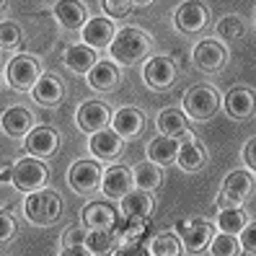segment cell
<instances>
[{"mask_svg": "<svg viewBox=\"0 0 256 256\" xmlns=\"http://www.w3.org/2000/svg\"><path fill=\"white\" fill-rule=\"evenodd\" d=\"M150 47H153V39L150 34L140 32V28H122V32H116L114 39L109 42V54L114 62H122V65H132L142 60Z\"/></svg>", "mask_w": 256, "mask_h": 256, "instance_id": "1", "label": "cell"}, {"mask_svg": "<svg viewBox=\"0 0 256 256\" xmlns=\"http://www.w3.org/2000/svg\"><path fill=\"white\" fill-rule=\"evenodd\" d=\"M24 212L34 225H52L62 212V200L50 189H34L24 202Z\"/></svg>", "mask_w": 256, "mask_h": 256, "instance_id": "2", "label": "cell"}, {"mask_svg": "<svg viewBox=\"0 0 256 256\" xmlns=\"http://www.w3.org/2000/svg\"><path fill=\"white\" fill-rule=\"evenodd\" d=\"M10 182L18 192H34L42 189L47 182V166L42 158L28 156V158H18L10 166Z\"/></svg>", "mask_w": 256, "mask_h": 256, "instance_id": "3", "label": "cell"}, {"mask_svg": "<svg viewBox=\"0 0 256 256\" xmlns=\"http://www.w3.org/2000/svg\"><path fill=\"white\" fill-rule=\"evenodd\" d=\"M220 106V96L210 86H194L184 94V112L192 119H210Z\"/></svg>", "mask_w": 256, "mask_h": 256, "instance_id": "4", "label": "cell"}, {"mask_svg": "<svg viewBox=\"0 0 256 256\" xmlns=\"http://www.w3.org/2000/svg\"><path fill=\"white\" fill-rule=\"evenodd\" d=\"M6 78L10 83V88L16 91H32L34 83L42 78V70H39V62L28 54H18L8 62V70H6Z\"/></svg>", "mask_w": 256, "mask_h": 256, "instance_id": "5", "label": "cell"}, {"mask_svg": "<svg viewBox=\"0 0 256 256\" xmlns=\"http://www.w3.org/2000/svg\"><path fill=\"white\" fill-rule=\"evenodd\" d=\"M174 78H176V65L171 57L166 54H156L145 60V68H142V80L156 88V91H166V88L174 86Z\"/></svg>", "mask_w": 256, "mask_h": 256, "instance_id": "6", "label": "cell"}, {"mask_svg": "<svg viewBox=\"0 0 256 256\" xmlns=\"http://www.w3.org/2000/svg\"><path fill=\"white\" fill-rule=\"evenodd\" d=\"M176 230H178V240H182V246L189 248V251H202L210 244V238L215 236L210 220H202V218L178 220L176 222Z\"/></svg>", "mask_w": 256, "mask_h": 256, "instance_id": "7", "label": "cell"}, {"mask_svg": "<svg viewBox=\"0 0 256 256\" xmlns=\"http://www.w3.org/2000/svg\"><path fill=\"white\" fill-rule=\"evenodd\" d=\"M192 60H194V65H197L200 70L218 72V70L225 68V62H228V50H225L220 42H215V39H204V42H200L197 47H194Z\"/></svg>", "mask_w": 256, "mask_h": 256, "instance_id": "8", "label": "cell"}, {"mask_svg": "<svg viewBox=\"0 0 256 256\" xmlns=\"http://www.w3.org/2000/svg\"><path fill=\"white\" fill-rule=\"evenodd\" d=\"M207 18H210V10L200 3V0H184V3L176 8V16H174L176 28H178V32H184V34L202 32Z\"/></svg>", "mask_w": 256, "mask_h": 256, "instance_id": "9", "label": "cell"}, {"mask_svg": "<svg viewBox=\"0 0 256 256\" xmlns=\"http://www.w3.org/2000/svg\"><path fill=\"white\" fill-rule=\"evenodd\" d=\"M101 166L96 160H75L70 166V174H68V182L70 186L78 192V194H88L98 189V182H101Z\"/></svg>", "mask_w": 256, "mask_h": 256, "instance_id": "10", "label": "cell"}, {"mask_svg": "<svg viewBox=\"0 0 256 256\" xmlns=\"http://www.w3.org/2000/svg\"><path fill=\"white\" fill-rule=\"evenodd\" d=\"M132 171L127 166H112L101 174V182H98V189L106 194L109 200H122L124 194L132 189Z\"/></svg>", "mask_w": 256, "mask_h": 256, "instance_id": "11", "label": "cell"}, {"mask_svg": "<svg viewBox=\"0 0 256 256\" xmlns=\"http://www.w3.org/2000/svg\"><path fill=\"white\" fill-rule=\"evenodd\" d=\"M75 122H78V127L83 132H98L112 122V112L101 101H86V104H80L78 114H75Z\"/></svg>", "mask_w": 256, "mask_h": 256, "instance_id": "12", "label": "cell"}, {"mask_svg": "<svg viewBox=\"0 0 256 256\" xmlns=\"http://www.w3.org/2000/svg\"><path fill=\"white\" fill-rule=\"evenodd\" d=\"M88 148H91L94 158H98V160H114L119 153H122L124 140L119 138L114 130L104 127L98 132H91V142H88Z\"/></svg>", "mask_w": 256, "mask_h": 256, "instance_id": "13", "label": "cell"}, {"mask_svg": "<svg viewBox=\"0 0 256 256\" xmlns=\"http://www.w3.org/2000/svg\"><path fill=\"white\" fill-rule=\"evenodd\" d=\"M145 127V114L140 109H132V106H124L119 109L114 116H112V130L119 134L122 140H132L138 138Z\"/></svg>", "mask_w": 256, "mask_h": 256, "instance_id": "14", "label": "cell"}, {"mask_svg": "<svg viewBox=\"0 0 256 256\" xmlns=\"http://www.w3.org/2000/svg\"><path fill=\"white\" fill-rule=\"evenodd\" d=\"M32 124H34V116L28 109H21V106H10L0 114V127L8 138H26L32 132Z\"/></svg>", "mask_w": 256, "mask_h": 256, "instance_id": "15", "label": "cell"}, {"mask_svg": "<svg viewBox=\"0 0 256 256\" xmlns=\"http://www.w3.org/2000/svg\"><path fill=\"white\" fill-rule=\"evenodd\" d=\"M54 18L62 24L68 32H78L88 21V10L80 0H60L54 6Z\"/></svg>", "mask_w": 256, "mask_h": 256, "instance_id": "16", "label": "cell"}, {"mask_svg": "<svg viewBox=\"0 0 256 256\" xmlns=\"http://www.w3.org/2000/svg\"><path fill=\"white\" fill-rule=\"evenodd\" d=\"M83 42L88 44V47H109V42L114 39V24L109 21V18H104V16H98V18H88L86 24H83Z\"/></svg>", "mask_w": 256, "mask_h": 256, "instance_id": "17", "label": "cell"}, {"mask_svg": "<svg viewBox=\"0 0 256 256\" xmlns=\"http://www.w3.org/2000/svg\"><path fill=\"white\" fill-rule=\"evenodd\" d=\"M150 228V218H122V220H114L112 225V233H114V240L119 244H132V240H140Z\"/></svg>", "mask_w": 256, "mask_h": 256, "instance_id": "18", "label": "cell"}, {"mask_svg": "<svg viewBox=\"0 0 256 256\" xmlns=\"http://www.w3.org/2000/svg\"><path fill=\"white\" fill-rule=\"evenodd\" d=\"M60 140H57V132L50 127H36L26 134V150L36 158H47L57 150Z\"/></svg>", "mask_w": 256, "mask_h": 256, "instance_id": "19", "label": "cell"}, {"mask_svg": "<svg viewBox=\"0 0 256 256\" xmlns=\"http://www.w3.org/2000/svg\"><path fill=\"white\" fill-rule=\"evenodd\" d=\"M32 96H34L36 104H42V106H54V104L62 101L65 86H62V80H57L54 75H42L32 88Z\"/></svg>", "mask_w": 256, "mask_h": 256, "instance_id": "20", "label": "cell"}, {"mask_svg": "<svg viewBox=\"0 0 256 256\" xmlns=\"http://www.w3.org/2000/svg\"><path fill=\"white\" fill-rule=\"evenodd\" d=\"M153 197H150V192L145 189H130L124 197H122V212L127 218H150L153 215Z\"/></svg>", "mask_w": 256, "mask_h": 256, "instance_id": "21", "label": "cell"}, {"mask_svg": "<svg viewBox=\"0 0 256 256\" xmlns=\"http://www.w3.org/2000/svg\"><path fill=\"white\" fill-rule=\"evenodd\" d=\"M62 62L68 65V70L78 72V75H86L96 62V52H94V47H88V44H72V47L65 50Z\"/></svg>", "mask_w": 256, "mask_h": 256, "instance_id": "22", "label": "cell"}, {"mask_svg": "<svg viewBox=\"0 0 256 256\" xmlns=\"http://www.w3.org/2000/svg\"><path fill=\"white\" fill-rule=\"evenodd\" d=\"M88 78V86L94 88V91H112V88L119 83V70L114 62H94V68L86 72Z\"/></svg>", "mask_w": 256, "mask_h": 256, "instance_id": "23", "label": "cell"}, {"mask_svg": "<svg viewBox=\"0 0 256 256\" xmlns=\"http://www.w3.org/2000/svg\"><path fill=\"white\" fill-rule=\"evenodd\" d=\"M225 112L236 119H246L254 114V91L251 88H233V91L225 96L222 101Z\"/></svg>", "mask_w": 256, "mask_h": 256, "instance_id": "24", "label": "cell"}, {"mask_svg": "<svg viewBox=\"0 0 256 256\" xmlns=\"http://www.w3.org/2000/svg\"><path fill=\"white\" fill-rule=\"evenodd\" d=\"M176 153H178V140L168 138V134H158L148 145V158L156 166H168L171 160H176Z\"/></svg>", "mask_w": 256, "mask_h": 256, "instance_id": "25", "label": "cell"}, {"mask_svg": "<svg viewBox=\"0 0 256 256\" xmlns=\"http://www.w3.org/2000/svg\"><path fill=\"white\" fill-rule=\"evenodd\" d=\"M163 182V174H160V166H156L153 160H145V163H138L132 171V184L138 189H145V192H156Z\"/></svg>", "mask_w": 256, "mask_h": 256, "instance_id": "26", "label": "cell"}, {"mask_svg": "<svg viewBox=\"0 0 256 256\" xmlns=\"http://www.w3.org/2000/svg\"><path fill=\"white\" fill-rule=\"evenodd\" d=\"M83 246L88 254H114L116 248V240H114V233L112 228H91V230H86V240H83Z\"/></svg>", "mask_w": 256, "mask_h": 256, "instance_id": "27", "label": "cell"}, {"mask_svg": "<svg viewBox=\"0 0 256 256\" xmlns=\"http://www.w3.org/2000/svg\"><path fill=\"white\" fill-rule=\"evenodd\" d=\"M114 220H116V215L106 202H91L83 207V225L86 228H112Z\"/></svg>", "mask_w": 256, "mask_h": 256, "instance_id": "28", "label": "cell"}, {"mask_svg": "<svg viewBox=\"0 0 256 256\" xmlns=\"http://www.w3.org/2000/svg\"><path fill=\"white\" fill-rule=\"evenodd\" d=\"M176 160L184 171H200L202 163H204V148L202 142L194 138V140H186V142H178V153H176Z\"/></svg>", "mask_w": 256, "mask_h": 256, "instance_id": "29", "label": "cell"}, {"mask_svg": "<svg viewBox=\"0 0 256 256\" xmlns=\"http://www.w3.org/2000/svg\"><path fill=\"white\" fill-rule=\"evenodd\" d=\"M222 189L236 194V197H240V200H248L254 194V174L251 171H233V174L225 176Z\"/></svg>", "mask_w": 256, "mask_h": 256, "instance_id": "30", "label": "cell"}, {"mask_svg": "<svg viewBox=\"0 0 256 256\" xmlns=\"http://www.w3.org/2000/svg\"><path fill=\"white\" fill-rule=\"evenodd\" d=\"M186 130V116L182 109H166L158 114V132L168 134V138H178Z\"/></svg>", "mask_w": 256, "mask_h": 256, "instance_id": "31", "label": "cell"}, {"mask_svg": "<svg viewBox=\"0 0 256 256\" xmlns=\"http://www.w3.org/2000/svg\"><path fill=\"white\" fill-rule=\"evenodd\" d=\"M182 240H178V236H174V233H160V236H156L153 240H150V254L153 256H178L182 254Z\"/></svg>", "mask_w": 256, "mask_h": 256, "instance_id": "32", "label": "cell"}, {"mask_svg": "<svg viewBox=\"0 0 256 256\" xmlns=\"http://www.w3.org/2000/svg\"><path fill=\"white\" fill-rule=\"evenodd\" d=\"M246 34V21L236 16V13H230V16H222L218 21V36L222 42H236Z\"/></svg>", "mask_w": 256, "mask_h": 256, "instance_id": "33", "label": "cell"}, {"mask_svg": "<svg viewBox=\"0 0 256 256\" xmlns=\"http://www.w3.org/2000/svg\"><path fill=\"white\" fill-rule=\"evenodd\" d=\"M246 225V212L240 207H230V210H220V215H218V228L222 233H230L236 236L240 228Z\"/></svg>", "mask_w": 256, "mask_h": 256, "instance_id": "34", "label": "cell"}, {"mask_svg": "<svg viewBox=\"0 0 256 256\" xmlns=\"http://www.w3.org/2000/svg\"><path fill=\"white\" fill-rule=\"evenodd\" d=\"M210 254H215V256H233V254H238V240L230 233L212 236V238H210Z\"/></svg>", "mask_w": 256, "mask_h": 256, "instance_id": "35", "label": "cell"}, {"mask_svg": "<svg viewBox=\"0 0 256 256\" xmlns=\"http://www.w3.org/2000/svg\"><path fill=\"white\" fill-rule=\"evenodd\" d=\"M21 39H24V34H21V28L13 21H3V24H0V50L18 47Z\"/></svg>", "mask_w": 256, "mask_h": 256, "instance_id": "36", "label": "cell"}, {"mask_svg": "<svg viewBox=\"0 0 256 256\" xmlns=\"http://www.w3.org/2000/svg\"><path fill=\"white\" fill-rule=\"evenodd\" d=\"M101 6H104V13L112 16V18H124L127 13L132 10L130 0H101Z\"/></svg>", "mask_w": 256, "mask_h": 256, "instance_id": "37", "label": "cell"}, {"mask_svg": "<svg viewBox=\"0 0 256 256\" xmlns=\"http://www.w3.org/2000/svg\"><path fill=\"white\" fill-rule=\"evenodd\" d=\"M238 233H240L238 248L244 251V254H254V246H256V225H254V222H246Z\"/></svg>", "mask_w": 256, "mask_h": 256, "instance_id": "38", "label": "cell"}, {"mask_svg": "<svg viewBox=\"0 0 256 256\" xmlns=\"http://www.w3.org/2000/svg\"><path fill=\"white\" fill-rule=\"evenodd\" d=\"M13 233H16V220L10 218V212H3V210H0V244L10 240Z\"/></svg>", "mask_w": 256, "mask_h": 256, "instance_id": "39", "label": "cell"}, {"mask_svg": "<svg viewBox=\"0 0 256 256\" xmlns=\"http://www.w3.org/2000/svg\"><path fill=\"white\" fill-rule=\"evenodd\" d=\"M215 202H218L220 210H230V207H240V204H244V200L236 197V194H230V192H225V189H220V194H218Z\"/></svg>", "mask_w": 256, "mask_h": 256, "instance_id": "40", "label": "cell"}, {"mask_svg": "<svg viewBox=\"0 0 256 256\" xmlns=\"http://www.w3.org/2000/svg\"><path fill=\"white\" fill-rule=\"evenodd\" d=\"M83 240H86V228H70V230L62 236V248L78 246V244H83Z\"/></svg>", "mask_w": 256, "mask_h": 256, "instance_id": "41", "label": "cell"}, {"mask_svg": "<svg viewBox=\"0 0 256 256\" xmlns=\"http://www.w3.org/2000/svg\"><path fill=\"white\" fill-rule=\"evenodd\" d=\"M254 148H256V140L251 138V140L244 145V160H246V166H248L251 174L256 171V153H254Z\"/></svg>", "mask_w": 256, "mask_h": 256, "instance_id": "42", "label": "cell"}, {"mask_svg": "<svg viewBox=\"0 0 256 256\" xmlns=\"http://www.w3.org/2000/svg\"><path fill=\"white\" fill-rule=\"evenodd\" d=\"M75 254H88V251H86V246H83V244H78V246H68V248H62V256H75Z\"/></svg>", "mask_w": 256, "mask_h": 256, "instance_id": "43", "label": "cell"}, {"mask_svg": "<svg viewBox=\"0 0 256 256\" xmlns=\"http://www.w3.org/2000/svg\"><path fill=\"white\" fill-rule=\"evenodd\" d=\"M130 3H132V6H142V8H145V6L153 3V0H130Z\"/></svg>", "mask_w": 256, "mask_h": 256, "instance_id": "44", "label": "cell"}, {"mask_svg": "<svg viewBox=\"0 0 256 256\" xmlns=\"http://www.w3.org/2000/svg\"><path fill=\"white\" fill-rule=\"evenodd\" d=\"M6 178H10V168H3V171H0V182H6Z\"/></svg>", "mask_w": 256, "mask_h": 256, "instance_id": "45", "label": "cell"}, {"mask_svg": "<svg viewBox=\"0 0 256 256\" xmlns=\"http://www.w3.org/2000/svg\"><path fill=\"white\" fill-rule=\"evenodd\" d=\"M6 6H8V0H0V10H6Z\"/></svg>", "mask_w": 256, "mask_h": 256, "instance_id": "46", "label": "cell"}]
</instances>
